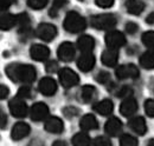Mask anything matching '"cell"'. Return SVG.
Segmentation results:
<instances>
[{
    "instance_id": "6da1fadb",
    "label": "cell",
    "mask_w": 154,
    "mask_h": 146,
    "mask_svg": "<svg viewBox=\"0 0 154 146\" xmlns=\"http://www.w3.org/2000/svg\"><path fill=\"white\" fill-rule=\"evenodd\" d=\"M6 74L12 81H20L24 84H30L36 79V69L27 64H10L6 67Z\"/></svg>"
},
{
    "instance_id": "7a4b0ae2",
    "label": "cell",
    "mask_w": 154,
    "mask_h": 146,
    "mask_svg": "<svg viewBox=\"0 0 154 146\" xmlns=\"http://www.w3.org/2000/svg\"><path fill=\"white\" fill-rule=\"evenodd\" d=\"M63 26L69 33H78L85 28L87 22L81 14H78L75 11H71L66 14Z\"/></svg>"
},
{
    "instance_id": "3957f363",
    "label": "cell",
    "mask_w": 154,
    "mask_h": 146,
    "mask_svg": "<svg viewBox=\"0 0 154 146\" xmlns=\"http://www.w3.org/2000/svg\"><path fill=\"white\" fill-rule=\"evenodd\" d=\"M90 25L96 30H110L116 25V17L110 13L97 14L91 17Z\"/></svg>"
},
{
    "instance_id": "277c9868",
    "label": "cell",
    "mask_w": 154,
    "mask_h": 146,
    "mask_svg": "<svg viewBox=\"0 0 154 146\" xmlns=\"http://www.w3.org/2000/svg\"><path fill=\"white\" fill-rule=\"evenodd\" d=\"M58 78H59V83L65 89H70V87L76 86L78 81H79L78 74L69 67H64V69L59 70L58 71Z\"/></svg>"
},
{
    "instance_id": "5b68a950",
    "label": "cell",
    "mask_w": 154,
    "mask_h": 146,
    "mask_svg": "<svg viewBox=\"0 0 154 146\" xmlns=\"http://www.w3.org/2000/svg\"><path fill=\"white\" fill-rule=\"evenodd\" d=\"M104 41H106V45L109 48L119 50L120 47L126 45V36L123 33H121L119 31H110L106 34Z\"/></svg>"
},
{
    "instance_id": "8992f818",
    "label": "cell",
    "mask_w": 154,
    "mask_h": 146,
    "mask_svg": "<svg viewBox=\"0 0 154 146\" xmlns=\"http://www.w3.org/2000/svg\"><path fill=\"white\" fill-rule=\"evenodd\" d=\"M36 36L44 41H51L57 36V28L52 24H39L38 27L36 28Z\"/></svg>"
},
{
    "instance_id": "52a82bcc",
    "label": "cell",
    "mask_w": 154,
    "mask_h": 146,
    "mask_svg": "<svg viewBox=\"0 0 154 146\" xmlns=\"http://www.w3.org/2000/svg\"><path fill=\"white\" fill-rule=\"evenodd\" d=\"M8 109L11 114L16 118H24L27 114V105L24 101V99H21L19 97L13 98L8 103Z\"/></svg>"
},
{
    "instance_id": "ba28073f",
    "label": "cell",
    "mask_w": 154,
    "mask_h": 146,
    "mask_svg": "<svg viewBox=\"0 0 154 146\" xmlns=\"http://www.w3.org/2000/svg\"><path fill=\"white\" fill-rule=\"evenodd\" d=\"M76 54V50L74 47V45L69 41H65V42H62L59 45L57 50V55L59 58V60L64 61V63H69L71 61Z\"/></svg>"
},
{
    "instance_id": "9c48e42d",
    "label": "cell",
    "mask_w": 154,
    "mask_h": 146,
    "mask_svg": "<svg viewBox=\"0 0 154 146\" xmlns=\"http://www.w3.org/2000/svg\"><path fill=\"white\" fill-rule=\"evenodd\" d=\"M139 70L133 64H126L121 65L116 69L115 75L119 79H135L139 77Z\"/></svg>"
},
{
    "instance_id": "30bf717a",
    "label": "cell",
    "mask_w": 154,
    "mask_h": 146,
    "mask_svg": "<svg viewBox=\"0 0 154 146\" xmlns=\"http://www.w3.org/2000/svg\"><path fill=\"white\" fill-rule=\"evenodd\" d=\"M30 115L33 121H42L49 117V107L44 103H36L30 110Z\"/></svg>"
},
{
    "instance_id": "8fae6325",
    "label": "cell",
    "mask_w": 154,
    "mask_h": 146,
    "mask_svg": "<svg viewBox=\"0 0 154 146\" xmlns=\"http://www.w3.org/2000/svg\"><path fill=\"white\" fill-rule=\"evenodd\" d=\"M38 90L42 94L50 97V95H54L56 93V91H57V84H56V81L52 78L46 77V78H43L39 81Z\"/></svg>"
},
{
    "instance_id": "7c38bea8",
    "label": "cell",
    "mask_w": 154,
    "mask_h": 146,
    "mask_svg": "<svg viewBox=\"0 0 154 146\" xmlns=\"http://www.w3.org/2000/svg\"><path fill=\"white\" fill-rule=\"evenodd\" d=\"M96 63V59L94 54L91 53H82V55L78 58L77 60V67L82 71V72H89L94 69Z\"/></svg>"
},
{
    "instance_id": "4fadbf2b",
    "label": "cell",
    "mask_w": 154,
    "mask_h": 146,
    "mask_svg": "<svg viewBox=\"0 0 154 146\" xmlns=\"http://www.w3.org/2000/svg\"><path fill=\"white\" fill-rule=\"evenodd\" d=\"M30 55L36 61H44L49 58L50 51L46 46H44L42 44H35L30 48Z\"/></svg>"
},
{
    "instance_id": "5bb4252c",
    "label": "cell",
    "mask_w": 154,
    "mask_h": 146,
    "mask_svg": "<svg viewBox=\"0 0 154 146\" xmlns=\"http://www.w3.org/2000/svg\"><path fill=\"white\" fill-rule=\"evenodd\" d=\"M121 130H122V123L116 117L109 118L104 125V131L109 137H116L121 132Z\"/></svg>"
},
{
    "instance_id": "9a60e30c",
    "label": "cell",
    "mask_w": 154,
    "mask_h": 146,
    "mask_svg": "<svg viewBox=\"0 0 154 146\" xmlns=\"http://www.w3.org/2000/svg\"><path fill=\"white\" fill-rule=\"evenodd\" d=\"M137 111V103L133 97H129L127 99H125L122 103H121V106H120V112L122 115L125 117H132L135 112Z\"/></svg>"
},
{
    "instance_id": "2e32d148",
    "label": "cell",
    "mask_w": 154,
    "mask_h": 146,
    "mask_svg": "<svg viewBox=\"0 0 154 146\" xmlns=\"http://www.w3.org/2000/svg\"><path fill=\"white\" fill-rule=\"evenodd\" d=\"M30 133V126L26 123H17L11 130V138L13 140H21Z\"/></svg>"
},
{
    "instance_id": "e0dca14e",
    "label": "cell",
    "mask_w": 154,
    "mask_h": 146,
    "mask_svg": "<svg viewBox=\"0 0 154 146\" xmlns=\"http://www.w3.org/2000/svg\"><path fill=\"white\" fill-rule=\"evenodd\" d=\"M77 47L82 53H91L95 47V40L90 36H82L77 40Z\"/></svg>"
},
{
    "instance_id": "ac0fdd59",
    "label": "cell",
    "mask_w": 154,
    "mask_h": 146,
    "mask_svg": "<svg viewBox=\"0 0 154 146\" xmlns=\"http://www.w3.org/2000/svg\"><path fill=\"white\" fill-rule=\"evenodd\" d=\"M44 127L50 133H62L64 130V125L62 119H59L57 117H50L46 119Z\"/></svg>"
},
{
    "instance_id": "d6986e66",
    "label": "cell",
    "mask_w": 154,
    "mask_h": 146,
    "mask_svg": "<svg viewBox=\"0 0 154 146\" xmlns=\"http://www.w3.org/2000/svg\"><path fill=\"white\" fill-rule=\"evenodd\" d=\"M117 59H119V50L108 48L101 55V60H102L103 65H106L108 67H114L117 64Z\"/></svg>"
},
{
    "instance_id": "ffe728a7",
    "label": "cell",
    "mask_w": 154,
    "mask_h": 146,
    "mask_svg": "<svg viewBox=\"0 0 154 146\" xmlns=\"http://www.w3.org/2000/svg\"><path fill=\"white\" fill-rule=\"evenodd\" d=\"M128 125L131 130L135 132L136 134H140V136H143L147 131V126H146V121L142 117H134L132 118L129 121H128Z\"/></svg>"
},
{
    "instance_id": "44dd1931",
    "label": "cell",
    "mask_w": 154,
    "mask_h": 146,
    "mask_svg": "<svg viewBox=\"0 0 154 146\" xmlns=\"http://www.w3.org/2000/svg\"><path fill=\"white\" fill-rule=\"evenodd\" d=\"M94 110L101 115H109V114H112V112L114 110V104L112 100L104 99V100H101V101L96 103L94 105Z\"/></svg>"
},
{
    "instance_id": "7402d4cb",
    "label": "cell",
    "mask_w": 154,
    "mask_h": 146,
    "mask_svg": "<svg viewBox=\"0 0 154 146\" xmlns=\"http://www.w3.org/2000/svg\"><path fill=\"white\" fill-rule=\"evenodd\" d=\"M79 126L83 131H93V130H96L98 127V123L93 114H85L81 119Z\"/></svg>"
},
{
    "instance_id": "603a6c76",
    "label": "cell",
    "mask_w": 154,
    "mask_h": 146,
    "mask_svg": "<svg viewBox=\"0 0 154 146\" xmlns=\"http://www.w3.org/2000/svg\"><path fill=\"white\" fill-rule=\"evenodd\" d=\"M126 8H127V12L129 14L139 16L145 10V4L141 0H127Z\"/></svg>"
},
{
    "instance_id": "cb8c5ba5",
    "label": "cell",
    "mask_w": 154,
    "mask_h": 146,
    "mask_svg": "<svg viewBox=\"0 0 154 146\" xmlns=\"http://www.w3.org/2000/svg\"><path fill=\"white\" fill-rule=\"evenodd\" d=\"M18 24V19L17 16H13V14H4L1 16L0 18V28L2 31H8L11 30L12 27H14L16 25Z\"/></svg>"
},
{
    "instance_id": "d4e9b609",
    "label": "cell",
    "mask_w": 154,
    "mask_h": 146,
    "mask_svg": "<svg viewBox=\"0 0 154 146\" xmlns=\"http://www.w3.org/2000/svg\"><path fill=\"white\" fill-rule=\"evenodd\" d=\"M97 91L96 89L91 85H84L81 91V98L84 103H91L96 98Z\"/></svg>"
},
{
    "instance_id": "484cf974",
    "label": "cell",
    "mask_w": 154,
    "mask_h": 146,
    "mask_svg": "<svg viewBox=\"0 0 154 146\" xmlns=\"http://www.w3.org/2000/svg\"><path fill=\"white\" fill-rule=\"evenodd\" d=\"M140 65L143 69L152 70L154 69V51H146L140 57Z\"/></svg>"
},
{
    "instance_id": "4316f807",
    "label": "cell",
    "mask_w": 154,
    "mask_h": 146,
    "mask_svg": "<svg viewBox=\"0 0 154 146\" xmlns=\"http://www.w3.org/2000/svg\"><path fill=\"white\" fill-rule=\"evenodd\" d=\"M74 146H90L91 145V140L90 137L85 133V132H78L72 137L71 140Z\"/></svg>"
},
{
    "instance_id": "83f0119b",
    "label": "cell",
    "mask_w": 154,
    "mask_h": 146,
    "mask_svg": "<svg viewBox=\"0 0 154 146\" xmlns=\"http://www.w3.org/2000/svg\"><path fill=\"white\" fill-rule=\"evenodd\" d=\"M66 2H68V0H54L52 6H51L50 12H49V16L52 17V18L57 17L58 13H59V10H60L62 7H64Z\"/></svg>"
},
{
    "instance_id": "f1b7e54d",
    "label": "cell",
    "mask_w": 154,
    "mask_h": 146,
    "mask_svg": "<svg viewBox=\"0 0 154 146\" xmlns=\"http://www.w3.org/2000/svg\"><path fill=\"white\" fill-rule=\"evenodd\" d=\"M141 40H142V44L146 47L154 50V31L145 32L141 36Z\"/></svg>"
},
{
    "instance_id": "f546056e",
    "label": "cell",
    "mask_w": 154,
    "mask_h": 146,
    "mask_svg": "<svg viewBox=\"0 0 154 146\" xmlns=\"http://www.w3.org/2000/svg\"><path fill=\"white\" fill-rule=\"evenodd\" d=\"M120 146H139V142L131 134H123L120 139Z\"/></svg>"
},
{
    "instance_id": "4dcf8cb0",
    "label": "cell",
    "mask_w": 154,
    "mask_h": 146,
    "mask_svg": "<svg viewBox=\"0 0 154 146\" xmlns=\"http://www.w3.org/2000/svg\"><path fill=\"white\" fill-rule=\"evenodd\" d=\"M49 0H27V5L29 7L33 8V10H42L48 5Z\"/></svg>"
},
{
    "instance_id": "1f68e13d",
    "label": "cell",
    "mask_w": 154,
    "mask_h": 146,
    "mask_svg": "<svg viewBox=\"0 0 154 146\" xmlns=\"http://www.w3.org/2000/svg\"><path fill=\"white\" fill-rule=\"evenodd\" d=\"M63 114L66 117V118H75L79 114V110L76 109L75 106H66L63 109Z\"/></svg>"
},
{
    "instance_id": "d6a6232c",
    "label": "cell",
    "mask_w": 154,
    "mask_h": 146,
    "mask_svg": "<svg viewBox=\"0 0 154 146\" xmlns=\"http://www.w3.org/2000/svg\"><path fill=\"white\" fill-rule=\"evenodd\" d=\"M93 146H113L108 137H97L93 142Z\"/></svg>"
},
{
    "instance_id": "836d02e7",
    "label": "cell",
    "mask_w": 154,
    "mask_h": 146,
    "mask_svg": "<svg viewBox=\"0 0 154 146\" xmlns=\"http://www.w3.org/2000/svg\"><path fill=\"white\" fill-rule=\"evenodd\" d=\"M145 112L149 118H154V100L148 99L145 101Z\"/></svg>"
},
{
    "instance_id": "e575fe53",
    "label": "cell",
    "mask_w": 154,
    "mask_h": 146,
    "mask_svg": "<svg viewBox=\"0 0 154 146\" xmlns=\"http://www.w3.org/2000/svg\"><path fill=\"white\" fill-rule=\"evenodd\" d=\"M96 80L100 84H108L110 81V74L106 71H101V72L97 73Z\"/></svg>"
},
{
    "instance_id": "d590c367",
    "label": "cell",
    "mask_w": 154,
    "mask_h": 146,
    "mask_svg": "<svg viewBox=\"0 0 154 146\" xmlns=\"http://www.w3.org/2000/svg\"><path fill=\"white\" fill-rule=\"evenodd\" d=\"M116 94H117V97H120V98H125V99H127V98L132 97L133 91H132L131 87H128V86H123V87H121V89L117 91Z\"/></svg>"
},
{
    "instance_id": "8d00e7d4",
    "label": "cell",
    "mask_w": 154,
    "mask_h": 146,
    "mask_svg": "<svg viewBox=\"0 0 154 146\" xmlns=\"http://www.w3.org/2000/svg\"><path fill=\"white\" fill-rule=\"evenodd\" d=\"M18 97L21 99H26L31 97V89L29 86H21L18 91Z\"/></svg>"
},
{
    "instance_id": "74e56055",
    "label": "cell",
    "mask_w": 154,
    "mask_h": 146,
    "mask_svg": "<svg viewBox=\"0 0 154 146\" xmlns=\"http://www.w3.org/2000/svg\"><path fill=\"white\" fill-rule=\"evenodd\" d=\"M45 70H46V72L48 73L57 72V70H58L57 61H55V60H50V61H48L46 65H45Z\"/></svg>"
},
{
    "instance_id": "f35d334b",
    "label": "cell",
    "mask_w": 154,
    "mask_h": 146,
    "mask_svg": "<svg viewBox=\"0 0 154 146\" xmlns=\"http://www.w3.org/2000/svg\"><path fill=\"white\" fill-rule=\"evenodd\" d=\"M95 4L101 8H109L114 5V0H95Z\"/></svg>"
},
{
    "instance_id": "ab89813d",
    "label": "cell",
    "mask_w": 154,
    "mask_h": 146,
    "mask_svg": "<svg viewBox=\"0 0 154 146\" xmlns=\"http://www.w3.org/2000/svg\"><path fill=\"white\" fill-rule=\"evenodd\" d=\"M137 28H139V26H137L135 22H133V21L127 22V24H126V26H125L126 32H127V33H129V34H134L135 32L137 31Z\"/></svg>"
},
{
    "instance_id": "60d3db41",
    "label": "cell",
    "mask_w": 154,
    "mask_h": 146,
    "mask_svg": "<svg viewBox=\"0 0 154 146\" xmlns=\"http://www.w3.org/2000/svg\"><path fill=\"white\" fill-rule=\"evenodd\" d=\"M14 2H16V0H0V8H1V11H6Z\"/></svg>"
},
{
    "instance_id": "b9f144b4",
    "label": "cell",
    "mask_w": 154,
    "mask_h": 146,
    "mask_svg": "<svg viewBox=\"0 0 154 146\" xmlns=\"http://www.w3.org/2000/svg\"><path fill=\"white\" fill-rule=\"evenodd\" d=\"M8 89L5 86V85H1V87H0V98L1 99H5V98H7V95H8Z\"/></svg>"
},
{
    "instance_id": "7bdbcfd3",
    "label": "cell",
    "mask_w": 154,
    "mask_h": 146,
    "mask_svg": "<svg viewBox=\"0 0 154 146\" xmlns=\"http://www.w3.org/2000/svg\"><path fill=\"white\" fill-rule=\"evenodd\" d=\"M146 22L149 25H154V12H152L147 18H146Z\"/></svg>"
},
{
    "instance_id": "ee69618b",
    "label": "cell",
    "mask_w": 154,
    "mask_h": 146,
    "mask_svg": "<svg viewBox=\"0 0 154 146\" xmlns=\"http://www.w3.org/2000/svg\"><path fill=\"white\" fill-rule=\"evenodd\" d=\"M27 146H44V143H42L38 139H35V140H32Z\"/></svg>"
},
{
    "instance_id": "f6af8a7d",
    "label": "cell",
    "mask_w": 154,
    "mask_h": 146,
    "mask_svg": "<svg viewBox=\"0 0 154 146\" xmlns=\"http://www.w3.org/2000/svg\"><path fill=\"white\" fill-rule=\"evenodd\" d=\"M52 146H68V144H66L64 140H56V142L52 144Z\"/></svg>"
},
{
    "instance_id": "bcb514c9",
    "label": "cell",
    "mask_w": 154,
    "mask_h": 146,
    "mask_svg": "<svg viewBox=\"0 0 154 146\" xmlns=\"http://www.w3.org/2000/svg\"><path fill=\"white\" fill-rule=\"evenodd\" d=\"M6 125V115L4 114V112H1V128L5 127Z\"/></svg>"
},
{
    "instance_id": "7dc6e473",
    "label": "cell",
    "mask_w": 154,
    "mask_h": 146,
    "mask_svg": "<svg viewBox=\"0 0 154 146\" xmlns=\"http://www.w3.org/2000/svg\"><path fill=\"white\" fill-rule=\"evenodd\" d=\"M147 146H154V139H151V140L148 142V144H147Z\"/></svg>"
},
{
    "instance_id": "c3c4849f",
    "label": "cell",
    "mask_w": 154,
    "mask_h": 146,
    "mask_svg": "<svg viewBox=\"0 0 154 146\" xmlns=\"http://www.w3.org/2000/svg\"><path fill=\"white\" fill-rule=\"evenodd\" d=\"M81 1H83V0H81Z\"/></svg>"
}]
</instances>
